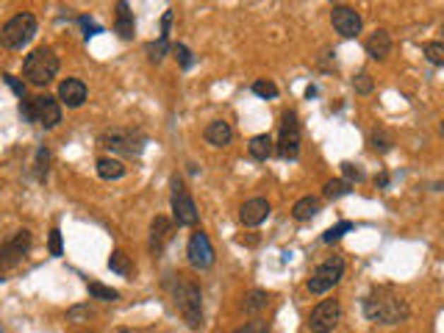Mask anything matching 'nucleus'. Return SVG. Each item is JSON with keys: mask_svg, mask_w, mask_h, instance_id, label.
<instances>
[{"mask_svg": "<svg viewBox=\"0 0 444 333\" xmlns=\"http://www.w3.org/2000/svg\"><path fill=\"white\" fill-rule=\"evenodd\" d=\"M31 230L28 228H23V230H14L6 242H0V272H6V269H14L20 261L28 256V250H31Z\"/></svg>", "mask_w": 444, "mask_h": 333, "instance_id": "0eeeda50", "label": "nucleus"}, {"mask_svg": "<svg viewBox=\"0 0 444 333\" xmlns=\"http://www.w3.org/2000/svg\"><path fill=\"white\" fill-rule=\"evenodd\" d=\"M233 333H269V322H264L261 317H256V320L245 322L242 328H236Z\"/></svg>", "mask_w": 444, "mask_h": 333, "instance_id": "f704fd0d", "label": "nucleus"}, {"mask_svg": "<svg viewBox=\"0 0 444 333\" xmlns=\"http://www.w3.org/2000/svg\"><path fill=\"white\" fill-rule=\"evenodd\" d=\"M170 236H173V222L167 220V217H156L153 225H150V253L161 256L164 247H167V242H170Z\"/></svg>", "mask_w": 444, "mask_h": 333, "instance_id": "dca6fc26", "label": "nucleus"}, {"mask_svg": "<svg viewBox=\"0 0 444 333\" xmlns=\"http://www.w3.org/2000/svg\"><path fill=\"white\" fill-rule=\"evenodd\" d=\"M0 333H3V331H0Z\"/></svg>", "mask_w": 444, "mask_h": 333, "instance_id": "c03bdc74", "label": "nucleus"}, {"mask_svg": "<svg viewBox=\"0 0 444 333\" xmlns=\"http://www.w3.org/2000/svg\"><path fill=\"white\" fill-rule=\"evenodd\" d=\"M372 148L378 150V153H386V150H392V136L386 134V131H375L370 136Z\"/></svg>", "mask_w": 444, "mask_h": 333, "instance_id": "72a5a7b5", "label": "nucleus"}, {"mask_svg": "<svg viewBox=\"0 0 444 333\" xmlns=\"http://www.w3.org/2000/svg\"><path fill=\"white\" fill-rule=\"evenodd\" d=\"M269 214H272V206H269L267 197H250L239 209V220H242L245 228H259L261 222H267Z\"/></svg>", "mask_w": 444, "mask_h": 333, "instance_id": "4468645a", "label": "nucleus"}, {"mask_svg": "<svg viewBox=\"0 0 444 333\" xmlns=\"http://www.w3.org/2000/svg\"><path fill=\"white\" fill-rule=\"evenodd\" d=\"M173 17H175V11L170 8V11H164V20H161V37L170 39V28H173Z\"/></svg>", "mask_w": 444, "mask_h": 333, "instance_id": "a19ab883", "label": "nucleus"}, {"mask_svg": "<svg viewBox=\"0 0 444 333\" xmlns=\"http://www.w3.org/2000/svg\"><path fill=\"white\" fill-rule=\"evenodd\" d=\"M145 134L142 131H131V128H109L98 136V145L109 153H119L128 158H139L145 150Z\"/></svg>", "mask_w": 444, "mask_h": 333, "instance_id": "7ed1b4c3", "label": "nucleus"}, {"mask_svg": "<svg viewBox=\"0 0 444 333\" xmlns=\"http://www.w3.org/2000/svg\"><path fill=\"white\" fill-rule=\"evenodd\" d=\"M320 209H322V200H320V197L305 194V197H300V200L295 203L292 217H295L297 222H308V220H314V217L320 214Z\"/></svg>", "mask_w": 444, "mask_h": 333, "instance_id": "6ab92c4d", "label": "nucleus"}, {"mask_svg": "<svg viewBox=\"0 0 444 333\" xmlns=\"http://www.w3.org/2000/svg\"><path fill=\"white\" fill-rule=\"evenodd\" d=\"M353 89L358 92V95H370L372 89H375V83H372V75L370 73H358L353 78Z\"/></svg>", "mask_w": 444, "mask_h": 333, "instance_id": "473e14b6", "label": "nucleus"}, {"mask_svg": "<svg viewBox=\"0 0 444 333\" xmlns=\"http://www.w3.org/2000/svg\"><path fill=\"white\" fill-rule=\"evenodd\" d=\"M186 256L194 269H211L214 267V247L209 242V236L203 230H194L189 245H186Z\"/></svg>", "mask_w": 444, "mask_h": 333, "instance_id": "ddd939ff", "label": "nucleus"}, {"mask_svg": "<svg viewBox=\"0 0 444 333\" xmlns=\"http://www.w3.org/2000/svg\"><path fill=\"white\" fill-rule=\"evenodd\" d=\"M364 317L378 325H400L411 317V305L397 289L392 286H375L364 297Z\"/></svg>", "mask_w": 444, "mask_h": 333, "instance_id": "f257e3e1", "label": "nucleus"}, {"mask_svg": "<svg viewBox=\"0 0 444 333\" xmlns=\"http://www.w3.org/2000/svg\"><path fill=\"white\" fill-rule=\"evenodd\" d=\"M109 269L117 275H131V259L122 250H114L109 256Z\"/></svg>", "mask_w": 444, "mask_h": 333, "instance_id": "a878e982", "label": "nucleus"}, {"mask_svg": "<svg viewBox=\"0 0 444 333\" xmlns=\"http://www.w3.org/2000/svg\"><path fill=\"white\" fill-rule=\"evenodd\" d=\"M422 50H425V56H428L431 64H436V67H442L444 64V45L442 42H428Z\"/></svg>", "mask_w": 444, "mask_h": 333, "instance_id": "c756f323", "label": "nucleus"}, {"mask_svg": "<svg viewBox=\"0 0 444 333\" xmlns=\"http://www.w3.org/2000/svg\"><path fill=\"white\" fill-rule=\"evenodd\" d=\"M367 53H370L375 62H383L389 53H392V37L386 28H378L370 39H367Z\"/></svg>", "mask_w": 444, "mask_h": 333, "instance_id": "a211bd4d", "label": "nucleus"}, {"mask_svg": "<svg viewBox=\"0 0 444 333\" xmlns=\"http://www.w3.org/2000/svg\"><path fill=\"white\" fill-rule=\"evenodd\" d=\"M31 122H39L45 128H56L62 122V103L53 95H39L31 100Z\"/></svg>", "mask_w": 444, "mask_h": 333, "instance_id": "9b49d317", "label": "nucleus"}, {"mask_svg": "<svg viewBox=\"0 0 444 333\" xmlns=\"http://www.w3.org/2000/svg\"><path fill=\"white\" fill-rule=\"evenodd\" d=\"M341 320V305L339 300H322L311 314H308V331L311 333H331Z\"/></svg>", "mask_w": 444, "mask_h": 333, "instance_id": "9d476101", "label": "nucleus"}, {"mask_svg": "<svg viewBox=\"0 0 444 333\" xmlns=\"http://www.w3.org/2000/svg\"><path fill=\"white\" fill-rule=\"evenodd\" d=\"M89 317H92L89 305H75V308L67 311V320H70V322H89Z\"/></svg>", "mask_w": 444, "mask_h": 333, "instance_id": "4c0bfd02", "label": "nucleus"}, {"mask_svg": "<svg viewBox=\"0 0 444 333\" xmlns=\"http://www.w3.org/2000/svg\"><path fill=\"white\" fill-rule=\"evenodd\" d=\"M56 73H59V56L50 47H37L23 64V75L28 78L31 86H47Z\"/></svg>", "mask_w": 444, "mask_h": 333, "instance_id": "39448f33", "label": "nucleus"}, {"mask_svg": "<svg viewBox=\"0 0 444 333\" xmlns=\"http://www.w3.org/2000/svg\"><path fill=\"white\" fill-rule=\"evenodd\" d=\"M347 230H353V222H347V220L339 222L336 228H331V230H325V233H322V242H325V245H331V242H339V239H341V236H344Z\"/></svg>", "mask_w": 444, "mask_h": 333, "instance_id": "2f4dec72", "label": "nucleus"}, {"mask_svg": "<svg viewBox=\"0 0 444 333\" xmlns=\"http://www.w3.org/2000/svg\"><path fill=\"white\" fill-rule=\"evenodd\" d=\"M170 53L178 59V64H181V70H192V64H194V59H192V50L181 45V42H175V45H170Z\"/></svg>", "mask_w": 444, "mask_h": 333, "instance_id": "cd10ccee", "label": "nucleus"}, {"mask_svg": "<svg viewBox=\"0 0 444 333\" xmlns=\"http://www.w3.org/2000/svg\"><path fill=\"white\" fill-rule=\"evenodd\" d=\"M3 78H6V83H8L11 89H14V95H17L20 100H25V83H20V81H17L14 75H3Z\"/></svg>", "mask_w": 444, "mask_h": 333, "instance_id": "58836bf2", "label": "nucleus"}, {"mask_svg": "<svg viewBox=\"0 0 444 333\" xmlns=\"http://www.w3.org/2000/svg\"><path fill=\"white\" fill-rule=\"evenodd\" d=\"M267 305H269V292H264V289H253V292H247L245 300H242L245 314H250L253 320L261 317V314L267 311Z\"/></svg>", "mask_w": 444, "mask_h": 333, "instance_id": "aec40b11", "label": "nucleus"}, {"mask_svg": "<svg viewBox=\"0 0 444 333\" xmlns=\"http://www.w3.org/2000/svg\"><path fill=\"white\" fill-rule=\"evenodd\" d=\"M47 170H50V150H47V145H39L37 158H34V178L39 184L47 181Z\"/></svg>", "mask_w": 444, "mask_h": 333, "instance_id": "b1692460", "label": "nucleus"}, {"mask_svg": "<svg viewBox=\"0 0 444 333\" xmlns=\"http://www.w3.org/2000/svg\"><path fill=\"white\" fill-rule=\"evenodd\" d=\"M122 333H128V331H122Z\"/></svg>", "mask_w": 444, "mask_h": 333, "instance_id": "37998d69", "label": "nucleus"}, {"mask_svg": "<svg viewBox=\"0 0 444 333\" xmlns=\"http://www.w3.org/2000/svg\"><path fill=\"white\" fill-rule=\"evenodd\" d=\"M170 189H173V194H170V206H173V220H175V225H181V228L197 225L200 211H197V206H194V200H192V194H189V189H186L184 178L173 175Z\"/></svg>", "mask_w": 444, "mask_h": 333, "instance_id": "423d86ee", "label": "nucleus"}, {"mask_svg": "<svg viewBox=\"0 0 444 333\" xmlns=\"http://www.w3.org/2000/svg\"><path fill=\"white\" fill-rule=\"evenodd\" d=\"M247 150H250V156H253L256 161H267V158L275 153V142H272V136H269V134H259V136H253V139H250Z\"/></svg>", "mask_w": 444, "mask_h": 333, "instance_id": "5701e85b", "label": "nucleus"}, {"mask_svg": "<svg viewBox=\"0 0 444 333\" xmlns=\"http://www.w3.org/2000/svg\"><path fill=\"white\" fill-rule=\"evenodd\" d=\"M275 153L284 161H295L297 156H300V117H297L295 111H286L281 117V134H278Z\"/></svg>", "mask_w": 444, "mask_h": 333, "instance_id": "6e6552de", "label": "nucleus"}, {"mask_svg": "<svg viewBox=\"0 0 444 333\" xmlns=\"http://www.w3.org/2000/svg\"><path fill=\"white\" fill-rule=\"evenodd\" d=\"M39 31V23L34 14H28V11H20V14H14L3 28H0V45L6 47V50H23L31 39L37 37Z\"/></svg>", "mask_w": 444, "mask_h": 333, "instance_id": "20e7f679", "label": "nucleus"}, {"mask_svg": "<svg viewBox=\"0 0 444 333\" xmlns=\"http://www.w3.org/2000/svg\"><path fill=\"white\" fill-rule=\"evenodd\" d=\"M173 300L178 314L184 317V322L192 331L203 328V292L194 281H189L186 275H175V286H173Z\"/></svg>", "mask_w": 444, "mask_h": 333, "instance_id": "f03ea898", "label": "nucleus"}, {"mask_svg": "<svg viewBox=\"0 0 444 333\" xmlns=\"http://www.w3.org/2000/svg\"><path fill=\"white\" fill-rule=\"evenodd\" d=\"M322 194H325L328 200L344 197V194H350V184H347V181H341V178H336V181H328V184L322 186Z\"/></svg>", "mask_w": 444, "mask_h": 333, "instance_id": "bb28decb", "label": "nucleus"}, {"mask_svg": "<svg viewBox=\"0 0 444 333\" xmlns=\"http://www.w3.org/2000/svg\"><path fill=\"white\" fill-rule=\"evenodd\" d=\"M341 275H344V259H341V256H331L328 261H322V264L314 269V275L308 278V292H311V295H325V292H331L333 286L341 281Z\"/></svg>", "mask_w": 444, "mask_h": 333, "instance_id": "1a4fd4ad", "label": "nucleus"}, {"mask_svg": "<svg viewBox=\"0 0 444 333\" xmlns=\"http://www.w3.org/2000/svg\"><path fill=\"white\" fill-rule=\"evenodd\" d=\"M331 23H333V28H336V34L344 39L358 37V34H361V25H364L361 14H358L353 6H333Z\"/></svg>", "mask_w": 444, "mask_h": 333, "instance_id": "f8f14e48", "label": "nucleus"}, {"mask_svg": "<svg viewBox=\"0 0 444 333\" xmlns=\"http://www.w3.org/2000/svg\"><path fill=\"white\" fill-rule=\"evenodd\" d=\"M98 175L103 181H119L125 175V164L119 158H111V156H100L98 158Z\"/></svg>", "mask_w": 444, "mask_h": 333, "instance_id": "4be33fe9", "label": "nucleus"}, {"mask_svg": "<svg viewBox=\"0 0 444 333\" xmlns=\"http://www.w3.org/2000/svg\"><path fill=\"white\" fill-rule=\"evenodd\" d=\"M47 247H50V256H56V259L64 253V247H62V230H59V228H53V230H50Z\"/></svg>", "mask_w": 444, "mask_h": 333, "instance_id": "c9c22d12", "label": "nucleus"}, {"mask_svg": "<svg viewBox=\"0 0 444 333\" xmlns=\"http://www.w3.org/2000/svg\"><path fill=\"white\" fill-rule=\"evenodd\" d=\"M78 23H81V25H83V31H86V39H89V37H95V34H100V31H103V28H100V25H98V23H92V20H89V17H81V20H78Z\"/></svg>", "mask_w": 444, "mask_h": 333, "instance_id": "ea45409f", "label": "nucleus"}, {"mask_svg": "<svg viewBox=\"0 0 444 333\" xmlns=\"http://www.w3.org/2000/svg\"><path fill=\"white\" fill-rule=\"evenodd\" d=\"M341 173H344V178H341V181H347L350 186H353V181H361V178H364V173H361L356 164H350V161H344V164H341Z\"/></svg>", "mask_w": 444, "mask_h": 333, "instance_id": "e433bc0d", "label": "nucleus"}, {"mask_svg": "<svg viewBox=\"0 0 444 333\" xmlns=\"http://www.w3.org/2000/svg\"><path fill=\"white\" fill-rule=\"evenodd\" d=\"M117 34L122 39H134V31H136V23H134V14H131V8H128V3L125 0H119L117 3Z\"/></svg>", "mask_w": 444, "mask_h": 333, "instance_id": "412c9836", "label": "nucleus"}, {"mask_svg": "<svg viewBox=\"0 0 444 333\" xmlns=\"http://www.w3.org/2000/svg\"><path fill=\"white\" fill-rule=\"evenodd\" d=\"M145 50H148L150 62H153V64H158V62H161V59L170 53V39L158 37L156 42H148V47H145Z\"/></svg>", "mask_w": 444, "mask_h": 333, "instance_id": "393cba45", "label": "nucleus"}, {"mask_svg": "<svg viewBox=\"0 0 444 333\" xmlns=\"http://www.w3.org/2000/svg\"><path fill=\"white\" fill-rule=\"evenodd\" d=\"M0 284H3V275H0Z\"/></svg>", "mask_w": 444, "mask_h": 333, "instance_id": "79ce46f5", "label": "nucleus"}, {"mask_svg": "<svg viewBox=\"0 0 444 333\" xmlns=\"http://www.w3.org/2000/svg\"><path fill=\"white\" fill-rule=\"evenodd\" d=\"M253 92H256L259 98H264V100H275V98H278V86H275L272 81H256V83H253Z\"/></svg>", "mask_w": 444, "mask_h": 333, "instance_id": "7c9ffc66", "label": "nucleus"}, {"mask_svg": "<svg viewBox=\"0 0 444 333\" xmlns=\"http://www.w3.org/2000/svg\"><path fill=\"white\" fill-rule=\"evenodd\" d=\"M59 100L67 106V109H81L83 100H86V83L81 78H67L59 83Z\"/></svg>", "mask_w": 444, "mask_h": 333, "instance_id": "2eb2a0df", "label": "nucleus"}, {"mask_svg": "<svg viewBox=\"0 0 444 333\" xmlns=\"http://www.w3.org/2000/svg\"><path fill=\"white\" fill-rule=\"evenodd\" d=\"M89 295L98 297V300H106V303H114V300H119V292L117 289H111V286H103V284H89Z\"/></svg>", "mask_w": 444, "mask_h": 333, "instance_id": "c85d7f7f", "label": "nucleus"}, {"mask_svg": "<svg viewBox=\"0 0 444 333\" xmlns=\"http://www.w3.org/2000/svg\"><path fill=\"white\" fill-rule=\"evenodd\" d=\"M203 136H206V142H209V145H214V148H225V145H230V139H233V128H230L225 119H214V122H209V125H206Z\"/></svg>", "mask_w": 444, "mask_h": 333, "instance_id": "f3484780", "label": "nucleus"}]
</instances>
